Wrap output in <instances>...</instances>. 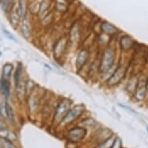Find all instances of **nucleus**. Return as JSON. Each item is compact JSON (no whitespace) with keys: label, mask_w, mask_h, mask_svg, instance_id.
<instances>
[{"label":"nucleus","mask_w":148,"mask_h":148,"mask_svg":"<svg viewBox=\"0 0 148 148\" xmlns=\"http://www.w3.org/2000/svg\"><path fill=\"white\" fill-rule=\"evenodd\" d=\"M115 60V51L112 48L105 49L103 52L99 65V72L101 74H105L110 70Z\"/></svg>","instance_id":"1"},{"label":"nucleus","mask_w":148,"mask_h":148,"mask_svg":"<svg viewBox=\"0 0 148 148\" xmlns=\"http://www.w3.org/2000/svg\"><path fill=\"white\" fill-rule=\"evenodd\" d=\"M71 109V102L68 99H63L57 106L54 114V120L56 123H61L68 112Z\"/></svg>","instance_id":"2"},{"label":"nucleus","mask_w":148,"mask_h":148,"mask_svg":"<svg viewBox=\"0 0 148 148\" xmlns=\"http://www.w3.org/2000/svg\"><path fill=\"white\" fill-rule=\"evenodd\" d=\"M147 77H141L139 78L138 80L137 86L134 92V98L137 101H142L146 98L147 95Z\"/></svg>","instance_id":"3"},{"label":"nucleus","mask_w":148,"mask_h":148,"mask_svg":"<svg viewBox=\"0 0 148 148\" xmlns=\"http://www.w3.org/2000/svg\"><path fill=\"white\" fill-rule=\"evenodd\" d=\"M126 73V69L125 67L123 65L119 66L116 69L115 72L112 73V75L109 78V79L107 80V84L110 87L115 86L118 84L125 77Z\"/></svg>","instance_id":"4"},{"label":"nucleus","mask_w":148,"mask_h":148,"mask_svg":"<svg viewBox=\"0 0 148 148\" xmlns=\"http://www.w3.org/2000/svg\"><path fill=\"white\" fill-rule=\"evenodd\" d=\"M84 111V106L82 105H77L70 109L66 116L64 117L61 123L64 124H69L74 120H77L78 116L82 115V113Z\"/></svg>","instance_id":"5"},{"label":"nucleus","mask_w":148,"mask_h":148,"mask_svg":"<svg viewBox=\"0 0 148 148\" xmlns=\"http://www.w3.org/2000/svg\"><path fill=\"white\" fill-rule=\"evenodd\" d=\"M86 133V131L83 128L76 127L74 129H72L71 130H69L68 135V137L72 140V141L74 142H78L82 140V138L84 137Z\"/></svg>","instance_id":"6"},{"label":"nucleus","mask_w":148,"mask_h":148,"mask_svg":"<svg viewBox=\"0 0 148 148\" xmlns=\"http://www.w3.org/2000/svg\"><path fill=\"white\" fill-rule=\"evenodd\" d=\"M67 45V39L65 37H62L56 42L54 47V54L55 57H60L63 53L65 51Z\"/></svg>","instance_id":"7"},{"label":"nucleus","mask_w":148,"mask_h":148,"mask_svg":"<svg viewBox=\"0 0 148 148\" xmlns=\"http://www.w3.org/2000/svg\"><path fill=\"white\" fill-rule=\"evenodd\" d=\"M89 59V52L85 49H82L78 53L76 60V67L78 69H81L84 66Z\"/></svg>","instance_id":"8"},{"label":"nucleus","mask_w":148,"mask_h":148,"mask_svg":"<svg viewBox=\"0 0 148 148\" xmlns=\"http://www.w3.org/2000/svg\"><path fill=\"white\" fill-rule=\"evenodd\" d=\"M120 44H121V47L123 50L127 51V50H130L133 47V45H134V42L131 39V37H130L129 36H124L121 38Z\"/></svg>","instance_id":"9"},{"label":"nucleus","mask_w":148,"mask_h":148,"mask_svg":"<svg viewBox=\"0 0 148 148\" xmlns=\"http://www.w3.org/2000/svg\"><path fill=\"white\" fill-rule=\"evenodd\" d=\"M1 90L3 92V94L6 98H8L10 95V83H9V80L1 78Z\"/></svg>","instance_id":"10"},{"label":"nucleus","mask_w":148,"mask_h":148,"mask_svg":"<svg viewBox=\"0 0 148 148\" xmlns=\"http://www.w3.org/2000/svg\"><path fill=\"white\" fill-rule=\"evenodd\" d=\"M101 30L103 32H105V33L110 34V35L115 34L117 32V29L114 26L107 23V22H103L102 23V24L101 25Z\"/></svg>","instance_id":"11"},{"label":"nucleus","mask_w":148,"mask_h":148,"mask_svg":"<svg viewBox=\"0 0 148 148\" xmlns=\"http://www.w3.org/2000/svg\"><path fill=\"white\" fill-rule=\"evenodd\" d=\"M13 69V65L12 64H4L3 68V71H2V78L3 79L9 80L11 76V73Z\"/></svg>","instance_id":"12"},{"label":"nucleus","mask_w":148,"mask_h":148,"mask_svg":"<svg viewBox=\"0 0 148 148\" xmlns=\"http://www.w3.org/2000/svg\"><path fill=\"white\" fill-rule=\"evenodd\" d=\"M29 24L30 23H29L28 20L25 16L23 19V25H22V33L26 39H28L30 36V28Z\"/></svg>","instance_id":"13"},{"label":"nucleus","mask_w":148,"mask_h":148,"mask_svg":"<svg viewBox=\"0 0 148 148\" xmlns=\"http://www.w3.org/2000/svg\"><path fill=\"white\" fill-rule=\"evenodd\" d=\"M22 72H23V68H22V64H19L17 65L15 75H14V80H15L16 86H18L20 82V78L22 75Z\"/></svg>","instance_id":"14"},{"label":"nucleus","mask_w":148,"mask_h":148,"mask_svg":"<svg viewBox=\"0 0 148 148\" xmlns=\"http://www.w3.org/2000/svg\"><path fill=\"white\" fill-rule=\"evenodd\" d=\"M67 3L64 2V0H57L56 2V9L60 12H65L67 10Z\"/></svg>","instance_id":"15"},{"label":"nucleus","mask_w":148,"mask_h":148,"mask_svg":"<svg viewBox=\"0 0 148 148\" xmlns=\"http://www.w3.org/2000/svg\"><path fill=\"white\" fill-rule=\"evenodd\" d=\"M1 148H16L9 140L1 137Z\"/></svg>","instance_id":"16"},{"label":"nucleus","mask_w":148,"mask_h":148,"mask_svg":"<svg viewBox=\"0 0 148 148\" xmlns=\"http://www.w3.org/2000/svg\"><path fill=\"white\" fill-rule=\"evenodd\" d=\"M51 5V3L49 0H43L42 1V3H41V5L40 6V13H44V12L48 9L49 5Z\"/></svg>","instance_id":"17"},{"label":"nucleus","mask_w":148,"mask_h":148,"mask_svg":"<svg viewBox=\"0 0 148 148\" xmlns=\"http://www.w3.org/2000/svg\"><path fill=\"white\" fill-rule=\"evenodd\" d=\"M5 112L6 113L7 117H9V120H13V109L11 107L10 105H9L8 103H5Z\"/></svg>","instance_id":"18"},{"label":"nucleus","mask_w":148,"mask_h":148,"mask_svg":"<svg viewBox=\"0 0 148 148\" xmlns=\"http://www.w3.org/2000/svg\"><path fill=\"white\" fill-rule=\"evenodd\" d=\"M3 33H4V34H5V36H7L8 38H9L11 39L12 41H16V39L14 37V36L11 34L9 31L7 30H5V29H3Z\"/></svg>","instance_id":"19"},{"label":"nucleus","mask_w":148,"mask_h":148,"mask_svg":"<svg viewBox=\"0 0 148 148\" xmlns=\"http://www.w3.org/2000/svg\"><path fill=\"white\" fill-rule=\"evenodd\" d=\"M147 131H148V126H147Z\"/></svg>","instance_id":"20"}]
</instances>
